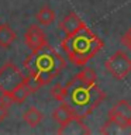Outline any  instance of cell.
<instances>
[{
  "instance_id": "8",
  "label": "cell",
  "mask_w": 131,
  "mask_h": 135,
  "mask_svg": "<svg viewBox=\"0 0 131 135\" xmlns=\"http://www.w3.org/2000/svg\"><path fill=\"white\" fill-rule=\"evenodd\" d=\"M57 134L59 135H89V134H92V131L85 124L83 118L75 117L68 122H65V124L59 125V128L57 129Z\"/></svg>"
},
{
  "instance_id": "3",
  "label": "cell",
  "mask_w": 131,
  "mask_h": 135,
  "mask_svg": "<svg viewBox=\"0 0 131 135\" xmlns=\"http://www.w3.org/2000/svg\"><path fill=\"white\" fill-rule=\"evenodd\" d=\"M68 59L76 66H85L103 49V40L85 25L76 32L68 34L61 41Z\"/></svg>"
},
{
  "instance_id": "4",
  "label": "cell",
  "mask_w": 131,
  "mask_h": 135,
  "mask_svg": "<svg viewBox=\"0 0 131 135\" xmlns=\"http://www.w3.org/2000/svg\"><path fill=\"white\" fill-rule=\"evenodd\" d=\"M27 79L28 76H25L14 62L7 61L6 63H3V66L0 68V91H2V96H7L8 93L13 91L21 83H24Z\"/></svg>"
},
{
  "instance_id": "5",
  "label": "cell",
  "mask_w": 131,
  "mask_h": 135,
  "mask_svg": "<svg viewBox=\"0 0 131 135\" xmlns=\"http://www.w3.org/2000/svg\"><path fill=\"white\" fill-rule=\"evenodd\" d=\"M104 68L114 79L123 80L131 73V58L124 51H116L109 59H106Z\"/></svg>"
},
{
  "instance_id": "10",
  "label": "cell",
  "mask_w": 131,
  "mask_h": 135,
  "mask_svg": "<svg viewBox=\"0 0 131 135\" xmlns=\"http://www.w3.org/2000/svg\"><path fill=\"white\" fill-rule=\"evenodd\" d=\"M85 25H86V24L83 23V20L80 18L75 11H71L69 14H68L65 18L61 21V24H59V30H61L65 35H68V34L76 32L78 30L85 27Z\"/></svg>"
},
{
  "instance_id": "2",
  "label": "cell",
  "mask_w": 131,
  "mask_h": 135,
  "mask_svg": "<svg viewBox=\"0 0 131 135\" xmlns=\"http://www.w3.org/2000/svg\"><path fill=\"white\" fill-rule=\"evenodd\" d=\"M65 66L66 62L63 56L49 44L31 51V54L24 61L27 76L38 89L49 84L65 69Z\"/></svg>"
},
{
  "instance_id": "13",
  "label": "cell",
  "mask_w": 131,
  "mask_h": 135,
  "mask_svg": "<svg viewBox=\"0 0 131 135\" xmlns=\"http://www.w3.org/2000/svg\"><path fill=\"white\" fill-rule=\"evenodd\" d=\"M42 118H44V114H42L37 107H28L23 113V121L27 125L32 127V128H35V127H38L41 124Z\"/></svg>"
},
{
  "instance_id": "6",
  "label": "cell",
  "mask_w": 131,
  "mask_h": 135,
  "mask_svg": "<svg viewBox=\"0 0 131 135\" xmlns=\"http://www.w3.org/2000/svg\"><path fill=\"white\" fill-rule=\"evenodd\" d=\"M100 134L103 135H131V121L123 120L116 115H107V121L101 125Z\"/></svg>"
},
{
  "instance_id": "17",
  "label": "cell",
  "mask_w": 131,
  "mask_h": 135,
  "mask_svg": "<svg viewBox=\"0 0 131 135\" xmlns=\"http://www.w3.org/2000/svg\"><path fill=\"white\" fill-rule=\"evenodd\" d=\"M121 44L128 51H131V28H128V31L121 37Z\"/></svg>"
},
{
  "instance_id": "12",
  "label": "cell",
  "mask_w": 131,
  "mask_h": 135,
  "mask_svg": "<svg viewBox=\"0 0 131 135\" xmlns=\"http://www.w3.org/2000/svg\"><path fill=\"white\" fill-rule=\"evenodd\" d=\"M109 114L110 115H116V117H120L123 120H127V121H131V103L128 100H118L114 103V105L109 110Z\"/></svg>"
},
{
  "instance_id": "15",
  "label": "cell",
  "mask_w": 131,
  "mask_h": 135,
  "mask_svg": "<svg viewBox=\"0 0 131 135\" xmlns=\"http://www.w3.org/2000/svg\"><path fill=\"white\" fill-rule=\"evenodd\" d=\"M16 41V32L8 24H0V46L10 48Z\"/></svg>"
},
{
  "instance_id": "14",
  "label": "cell",
  "mask_w": 131,
  "mask_h": 135,
  "mask_svg": "<svg viewBox=\"0 0 131 135\" xmlns=\"http://www.w3.org/2000/svg\"><path fill=\"white\" fill-rule=\"evenodd\" d=\"M55 18H57V14H55V11L49 6H42L40 10L37 11V14H35L37 23L44 25V27L51 25L55 21Z\"/></svg>"
},
{
  "instance_id": "7",
  "label": "cell",
  "mask_w": 131,
  "mask_h": 135,
  "mask_svg": "<svg viewBox=\"0 0 131 135\" xmlns=\"http://www.w3.org/2000/svg\"><path fill=\"white\" fill-rule=\"evenodd\" d=\"M24 42L28 49L35 51L48 44V38L45 31L38 24H31L24 32Z\"/></svg>"
},
{
  "instance_id": "9",
  "label": "cell",
  "mask_w": 131,
  "mask_h": 135,
  "mask_svg": "<svg viewBox=\"0 0 131 135\" xmlns=\"http://www.w3.org/2000/svg\"><path fill=\"white\" fill-rule=\"evenodd\" d=\"M37 90H38V87L31 82V79L28 78L24 83H21L20 86H17L14 90L10 91L7 96H4V97H7V99L10 100L11 103H14V104H21V103H24L31 94H34Z\"/></svg>"
},
{
  "instance_id": "11",
  "label": "cell",
  "mask_w": 131,
  "mask_h": 135,
  "mask_svg": "<svg viewBox=\"0 0 131 135\" xmlns=\"http://www.w3.org/2000/svg\"><path fill=\"white\" fill-rule=\"evenodd\" d=\"M75 117H78L75 114V111L66 103H63V101H61V103L58 104V107H55L54 111H52V118L59 125L65 124V122H68L69 120H72V118H75Z\"/></svg>"
},
{
  "instance_id": "18",
  "label": "cell",
  "mask_w": 131,
  "mask_h": 135,
  "mask_svg": "<svg viewBox=\"0 0 131 135\" xmlns=\"http://www.w3.org/2000/svg\"><path fill=\"white\" fill-rule=\"evenodd\" d=\"M130 28H131V27H130Z\"/></svg>"
},
{
  "instance_id": "1",
  "label": "cell",
  "mask_w": 131,
  "mask_h": 135,
  "mask_svg": "<svg viewBox=\"0 0 131 135\" xmlns=\"http://www.w3.org/2000/svg\"><path fill=\"white\" fill-rule=\"evenodd\" d=\"M51 97L63 101L80 118H86L104 101L106 93L97 84V75L92 68H83L66 84H55Z\"/></svg>"
},
{
  "instance_id": "16",
  "label": "cell",
  "mask_w": 131,
  "mask_h": 135,
  "mask_svg": "<svg viewBox=\"0 0 131 135\" xmlns=\"http://www.w3.org/2000/svg\"><path fill=\"white\" fill-rule=\"evenodd\" d=\"M10 104H11V101L7 97H4V96L0 97V122H3L7 118L8 111H10Z\"/></svg>"
}]
</instances>
